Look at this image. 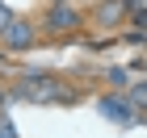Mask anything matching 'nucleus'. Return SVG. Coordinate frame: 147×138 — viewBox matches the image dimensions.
Here are the masks:
<instances>
[{"label": "nucleus", "mask_w": 147, "mask_h": 138, "mask_svg": "<svg viewBox=\"0 0 147 138\" xmlns=\"http://www.w3.org/2000/svg\"><path fill=\"white\" fill-rule=\"evenodd\" d=\"M17 96H25V101H34V105H71L76 101V88L55 80V75H25L17 84Z\"/></svg>", "instance_id": "1"}, {"label": "nucleus", "mask_w": 147, "mask_h": 138, "mask_svg": "<svg viewBox=\"0 0 147 138\" xmlns=\"http://www.w3.org/2000/svg\"><path fill=\"white\" fill-rule=\"evenodd\" d=\"M0 42L9 46V50H30V46H34V25H30V21H21V17H13V21L4 25Z\"/></svg>", "instance_id": "2"}, {"label": "nucleus", "mask_w": 147, "mask_h": 138, "mask_svg": "<svg viewBox=\"0 0 147 138\" xmlns=\"http://www.w3.org/2000/svg\"><path fill=\"white\" fill-rule=\"evenodd\" d=\"M80 25H84V17L71 9L67 0H59L55 9L46 13V29H55V34H63V29H80Z\"/></svg>", "instance_id": "3"}, {"label": "nucleus", "mask_w": 147, "mask_h": 138, "mask_svg": "<svg viewBox=\"0 0 147 138\" xmlns=\"http://www.w3.org/2000/svg\"><path fill=\"white\" fill-rule=\"evenodd\" d=\"M101 113H109L113 121H130L135 117V105L126 96H101Z\"/></svg>", "instance_id": "4"}, {"label": "nucleus", "mask_w": 147, "mask_h": 138, "mask_svg": "<svg viewBox=\"0 0 147 138\" xmlns=\"http://www.w3.org/2000/svg\"><path fill=\"white\" fill-rule=\"evenodd\" d=\"M122 17H126V4H122V0H105L101 9H97V21H101V25H118Z\"/></svg>", "instance_id": "5"}, {"label": "nucleus", "mask_w": 147, "mask_h": 138, "mask_svg": "<svg viewBox=\"0 0 147 138\" xmlns=\"http://www.w3.org/2000/svg\"><path fill=\"white\" fill-rule=\"evenodd\" d=\"M126 101L135 105V109H147V84H130V92H126Z\"/></svg>", "instance_id": "6"}, {"label": "nucleus", "mask_w": 147, "mask_h": 138, "mask_svg": "<svg viewBox=\"0 0 147 138\" xmlns=\"http://www.w3.org/2000/svg\"><path fill=\"white\" fill-rule=\"evenodd\" d=\"M9 21H13V13L4 9V4H0V34H4V25H9Z\"/></svg>", "instance_id": "7"}, {"label": "nucleus", "mask_w": 147, "mask_h": 138, "mask_svg": "<svg viewBox=\"0 0 147 138\" xmlns=\"http://www.w3.org/2000/svg\"><path fill=\"white\" fill-rule=\"evenodd\" d=\"M0 138H17V134H13V126L4 121V117H0Z\"/></svg>", "instance_id": "8"}, {"label": "nucleus", "mask_w": 147, "mask_h": 138, "mask_svg": "<svg viewBox=\"0 0 147 138\" xmlns=\"http://www.w3.org/2000/svg\"><path fill=\"white\" fill-rule=\"evenodd\" d=\"M0 105H4V88H0Z\"/></svg>", "instance_id": "9"}]
</instances>
